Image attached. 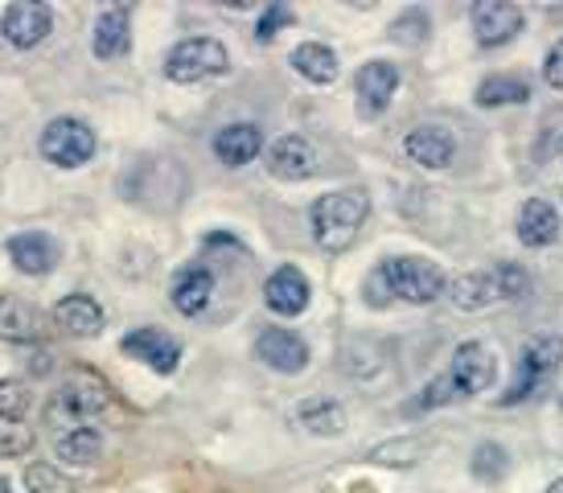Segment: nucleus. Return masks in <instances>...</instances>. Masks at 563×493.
<instances>
[{"label": "nucleus", "instance_id": "obj_1", "mask_svg": "<svg viewBox=\"0 0 563 493\" xmlns=\"http://www.w3.org/2000/svg\"><path fill=\"white\" fill-rule=\"evenodd\" d=\"M527 288H531V276L518 263H494L485 272H470V276L453 280L449 300L461 313H482V308L506 305V300H522Z\"/></svg>", "mask_w": 563, "mask_h": 493}, {"label": "nucleus", "instance_id": "obj_2", "mask_svg": "<svg viewBox=\"0 0 563 493\" xmlns=\"http://www.w3.org/2000/svg\"><path fill=\"white\" fill-rule=\"evenodd\" d=\"M378 288L387 293V300L399 296L407 305H432L449 284L437 263L420 260V255H395L378 267L375 280H366V293H378Z\"/></svg>", "mask_w": 563, "mask_h": 493}, {"label": "nucleus", "instance_id": "obj_3", "mask_svg": "<svg viewBox=\"0 0 563 493\" xmlns=\"http://www.w3.org/2000/svg\"><path fill=\"white\" fill-rule=\"evenodd\" d=\"M371 215V198L366 189H338L313 201V234L325 251H345L354 243L358 227Z\"/></svg>", "mask_w": 563, "mask_h": 493}, {"label": "nucleus", "instance_id": "obj_4", "mask_svg": "<svg viewBox=\"0 0 563 493\" xmlns=\"http://www.w3.org/2000/svg\"><path fill=\"white\" fill-rule=\"evenodd\" d=\"M111 403V391L108 383L91 374V370H75L70 379H66L58 391H54V399L46 407V419L54 428H87V419L103 416Z\"/></svg>", "mask_w": 563, "mask_h": 493}, {"label": "nucleus", "instance_id": "obj_5", "mask_svg": "<svg viewBox=\"0 0 563 493\" xmlns=\"http://www.w3.org/2000/svg\"><path fill=\"white\" fill-rule=\"evenodd\" d=\"M560 366H563V338H551V333L534 338L531 346L522 350V358H518V374H515V383L506 386L501 407H515V403L534 399V395L560 374Z\"/></svg>", "mask_w": 563, "mask_h": 493}, {"label": "nucleus", "instance_id": "obj_6", "mask_svg": "<svg viewBox=\"0 0 563 493\" xmlns=\"http://www.w3.org/2000/svg\"><path fill=\"white\" fill-rule=\"evenodd\" d=\"M227 50L222 42L214 37H186V42H177L169 50V58H165V75L173 83H202V78H214V75H227Z\"/></svg>", "mask_w": 563, "mask_h": 493}, {"label": "nucleus", "instance_id": "obj_7", "mask_svg": "<svg viewBox=\"0 0 563 493\" xmlns=\"http://www.w3.org/2000/svg\"><path fill=\"white\" fill-rule=\"evenodd\" d=\"M42 156L54 161V165H63V169H75V165H87L95 156V132L91 123L82 120H54L42 132Z\"/></svg>", "mask_w": 563, "mask_h": 493}, {"label": "nucleus", "instance_id": "obj_8", "mask_svg": "<svg viewBox=\"0 0 563 493\" xmlns=\"http://www.w3.org/2000/svg\"><path fill=\"white\" fill-rule=\"evenodd\" d=\"M49 30H54V13H49V4H42V0H16V4H9L0 13V33L16 50H30L37 42H46Z\"/></svg>", "mask_w": 563, "mask_h": 493}, {"label": "nucleus", "instance_id": "obj_9", "mask_svg": "<svg viewBox=\"0 0 563 493\" xmlns=\"http://www.w3.org/2000/svg\"><path fill=\"white\" fill-rule=\"evenodd\" d=\"M522 25H527V17L510 0H482V4H473V33H477V42L485 50L515 42Z\"/></svg>", "mask_w": 563, "mask_h": 493}, {"label": "nucleus", "instance_id": "obj_10", "mask_svg": "<svg viewBox=\"0 0 563 493\" xmlns=\"http://www.w3.org/2000/svg\"><path fill=\"white\" fill-rule=\"evenodd\" d=\"M395 91H399V66L395 62L375 58L358 70V111L366 120H375L391 108Z\"/></svg>", "mask_w": 563, "mask_h": 493}, {"label": "nucleus", "instance_id": "obj_11", "mask_svg": "<svg viewBox=\"0 0 563 493\" xmlns=\"http://www.w3.org/2000/svg\"><path fill=\"white\" fill-rule=\"evenodd\" d=\"M494 354L485 350L482 341H465V346H456L453 354V366H449V383L456 386V395H482L485 386L494 383Z\"/></svg>", "mask_w": 563, "mask_h": 493}, {"label": "nucleus", "instance_id": "obj_12", "mask_svg": "<svg viewBox=\"0 0 563 493\" xmlns=\"http://www.w3.org/2000/svg\"><path fill=\"white\" fill-rule=\"evenodd\" d=\"M255 354H260L264 366L280 370V374H300L309 366V346L292 329H264L260 341H255Z\"/></svg>", "mask_w": 563, "mask_h": 493}, {"label": "nucleus", "instance_id": "obj_13", "mask_svg": "<svg viewBox=\"0 0 563 493\" xmlns=\"http://www.w3.org/2000/svg\"><path fill=\"white\" fill-rule=\"evenodd\" d=\"M124 354L144 362V366H153L157 374H173L177 362H181V346L169 338V333H161V329H132L124 341Z\"/></svg>", "mask_w": 563, "mask_h": 493}, {"label": "nucleus", "instance_id": "obj_14", "mask_svg": "<svg viewBox=\"0 0 563 493\" xmlns=\"http://www.w3.org/2000/svg\"><path fill=\"white\" fill-rule=\"evenodd\" d=\"M309 296H313V288H309V280H305L300 267H276L264 284L267 308L280 313V317H297V313H305V308H309Z\"/></svg>", "mask_w": 563, "mask_h": 493}, {"label": "nucleus", "instance_id": "obj_15", "mask_svg": "<svg viewBox=\"0 0 563 493\" xmlns=\"http://www.w3.org/2000/svg\"><path fill=\"white\" fill-rule=\"evenodd\" d=\"M313 144L305 136H280L267 149V173L280 182H305L313 177Z\"/></svg>", "mask_w": 563, "mask_h": 493}, {"label": "nucleus", "instance_id": "obj_16", "mask_svg": "<svg viewBox=\"0 0 563 493\" xmlns=\"http://www.w3.org/2000/svg\"><path fill=\"white\" fill-rule=\"evenodd\" d=\"M9 260H13L16 272H25V276H46V272H54V263H58V243L42 231L13 234V239H9Z\"/></svg>", "mask_w": 563, "mask_h": 493}, {"label": "nucleus", "instance_id": "obj_17", "mask_svg": "<svg viewBox=\"0 0 563 493\" xmlns=\"http://www.w3.org/2000/svg\"><path fill=\"white\" fill-rule=\"evenodd\" d=\"M54 325H58L63 333H75V338H95V333L103 329V308H99L95 296L70 293L54 305Z\"/></svg>", "mask_w": 563, "mask_h": 493}, {"label": "nucleus", "instance_id": "obj_18", "mask_svg": "<svg viewBox=\"0 0 563 493\" xmlns=\"http://www.w3.org/2000/svg\"><path fill=\"white\" fill-rule=\"evenodd\" d=\"M404 149L416 165H423V169H444V165H453V153H456L453 136H449L444 128H432V123L411 128L404 140Z\"/></svg>", "mask_w": 563, "mask_h": 493}, {"label": "nucleus", "instance_id": "obj_19", "mask_svg": "<svg viewBox=\"0 0 563 493\" xmlns=\"http://www.w3.org/2000/svg\"><path fill=\"white\" fill-rule=\"evenodd\" d=\"M214 153H219L222 165H247L255 156L264 153V132L255 123H231L214 136Z\"/></svg>", "mask_w": 563, "mask_h": 493}, {"label": "nucleus", "instance_id": "obj_20", "mask_svg": "<svg viewBox=\"0 0 563 493\" xmlns=\"http://www.w3.org/2000/svg\"><path fill=\"white\" fill-rule=\"evenodd\" d=\"M518 239L527 246H551L560 239V210L543 198H531L518 215Z\"/></svg>", "mask_w": 563, "mask_h": 493}, {"label": "nucleus", "instance_id": "obj_21", "mask_svg": "<svg viewBox=\"0 0 563 493\" xmlns=\"http://www.w3.org/2000/svg\"><path fill=\"white\" fill-rule=\"evenodd\" d=\"M46 333V317L16 296H0V338L4 341H37Z\"/></svg>", "mask_w": 563, "mask_h": 493}, {"label": "nucleus", "instance_id": "obj_22", "mask_svg": "<svg viewBox=\"0 0 563 493\" xmlns=\"http://www.w3.org/2000/svg\"><path fill=\"white\" fill-rule=\"evenodd\" d=\"M292 70H297L300 78L317 83V87H329V83H338V75H342L338 54L329 46H317V42H305V46L292 50Z\"/></svg>", "mask_w": 563, "mask_h": 493}, {"label": "nucleus", "instance_id": "obj_23", "mask_svg": "<svg viewBox=\"0 0 563 493\" xmlns=\"http://www.w3.org/2000/svg\"><path fill=\"white\" fill-rule=\"evenodd\" d=\"M210 293H214V276L206 267H186L173 280V305L181 308L186 317H198L210 305Z\"/></svg>", "mask_w": 563, "mask_h": 493}, {"label": "nucleus", "instance_id": "obj_24", "mask_svg": "<svg viewBox=\"0 0 563 493\" xmlns=\"http://www.w3.org/2000/svg\"><path fill=\"white\" fill-rule=\"evenodd\" d=\"M128 50V9L115 4V9H103L99 21H95V58H120Z\"/></svg>", "mask_w": 563, "mask_h": 493}, {"label": "nucleus", "instance_id": "obj_25", "mask_svg": "<svg viewBox=\"0 0 563 493\" xmlns=\"http://www.w3.org/2000/svg\"><path fill=\"white\" fill-rule=\"evenodd\" d=\"M531 99V83L515 75H494L477 87V103L482 108H506V103H527Z\"/></svg>", "mask_w": 563, "mask_h": 493}, {"label": "nucleus", "instance_id": "obj_26", "mask_svg": "<svg viewBox=\"0 0 563 493\" xmlns=\"http://www.w3.org/2000/svg\"><path fill=\"white\" fill-rule=\"evenodd\" d=\"M99 452H103V436L95 428H75L66 431V436H58V457L66 464H95Z\"/></svg>", "mask_w": 563, "mask_h": 493}, {"label": "nucleus", "instance_id": "obj_27", "mask_svg": "<svg viewBox=\"0 0 563 493\" xmlns=\"http://www.w3.org/2000/svg\"><path fill=\"white\" fill-rule=\"evenodd\" d=\"M300 424L317 436H342L345 431V412L333 399H309L300 407Z\"/></svg>", "mask_w": 563, "mask_h": 493}, {"label": "nucleus", "instance_id": "obj_28", "mask_svg": "<svg viewBox=\"0 0 563 493\" xmlns=\"http://www.w3.org/2000/svg\"><path fill=\"white\" fill-rule=\"evenodd\" d=\"M33 407V395L30 386L21 383V379H9V383H0V419H16L21 424V416Z\"/></svg>", "mask_w": 563, "mask_h": 493}, {"label": "nucleus", "instance_id": "obj_29", "mask_svg": "<svg viewBox=\"0 0 563 493\" xmlns=\"http://www.w3.org/2000/svg\"><path fill=\"white\" fill-rule=\"evenodd\" d=\"M510 457H506V448L501 445H482L473 452V478L477 481H498L506 469H510Z\"/></svg>", "mask_w": 563, "mask_h": 493}, {"label": "nucleus", "instance_id": "obj_30", "mask_svg": "<svg viewBox=\"0 0 563 493\" xmlns=\"http://www.w3.org/2000/svg\"><path fill=\"white\" fill-rule=\"evenodd\" d=\"M33 448V431L25 424H16V419H0V457H25Z\"/></svg>", "mask_w": 563, "mask_h": 493}, {"label": "nucleus", "instance_id": "obj_31", "mask_svg": "<svg viewBox=\"0 0 563 493\" xmlns=\"http://www.w3.org/2000/svg\"><path fill=\"white\" fill-rule=\"evenodd\" d=\"M423 445L420 440H391V445H378L375 452H371V461L378 464H416L420 461Z\"/></svg>", "mask_w": 563, "mask_h": 493}, {"label": "nucleus", "instance_id": "obj_32", "mask_svg": "<svg viewBox=\"0 0 563 493\" xmlns=\"http://www.w3.org/2000/svg\"><path fill=\"white\" fill-rule=\"evenodd\" d=\"M25 485H30V493H70V481L58 469H49V464H30Z\"/></svg>", "mask_w": 563, "mask_h": 493}, {"label": "nucleus", "instance_id": "obj_33", "mask_svg": "<svg viewBox=\"0 0 563 493\" xmlns=\"http://www.w3.org/2000/svg\"><path fill=\"white\" fill-rule=\"evenodd\" d=\"M453 399H461V395H456V386L449 383V374H444V379L423 386V395L411 403V412H432V407H444V403H453Z\"/></svg>", "mask_w": 563, "mask_h": 493}, {"label": "nucleus", "instance_id": "obj_34", "mask_svg": "<svg viewBox=\"0 0 563 493\" xmlns=\"http://www.w3.org/2000/svg\"><path fill=\"white\" fill-rule=\"evenodd\" d=\"M391 33L399 37V42H423V37H428V13L411 9V13H404L399 21H395Z\"/></svg>", "mask_w": 563, "mask_h": 493}, {"label": "nucleus", "instance_id": "obj_35", "mask_svg": "<svg viewBox=\"0 0 563 493\" xmlns=\"http://www.w3.org/2000/svg\"><path fill=\"white\" fill-rule=\"evenodd\" d=\"M288 21H292V9H288V4H272V9L260 17V30H255V37H260V42H272V37L288 25Z\"/></svg>", "mask_w": 563, "mask_h": 493}, {"label": "nucleus", "instance_id": "obj_36", "mask_svg": "<svg viewBox=\"0 0 563 493\" xmlns=\"http://www.w3.org/2000/svg\"><path fill=\"white\" fill-rule=\"evenodd\" d=\"M543 78H548L555 91H563V37L548 50V58H543Z\"/></svg>", "mask_w": 563, "mask_h": 493}, {"label": "nucleus", "instance_id": "obj_37", "mask_svg": "<svg viewBox=\"0 0 563 493\" xmlns=\"http://www.w3.org/2000/svg\"><path fill=\"white\" fill-rule=\"evenodd\" d=\"M30 370H33V374H49V354H37V358H33Z\"/></svg>", "mask_w": 563, "mask_h": 493}, {"label": "nucleus", "instance_id": "obj_38", "mask_svg": "<svg viewBox=\"0 0 563 493\" xmlns=\"http://www.w3.org/2000/svg\"><path fill=\"white\" fill-rule=\"evenodd\" d=\"M0 493H13V481H9V478H0Z\"/></svg>", "mask_w": 563, "mask_h": 493}, {"label": "nucleus", "instance_id": "obj_39", "mask_svg": "<svg viewBox=\"0 0 563 493\" xmlns=\"http://www.w3.org/2000/svg\"><path fill=\"white\" fill-rule=\"evenodd\" d=\"M548 493H563V478H560V481H551V485H548Z\"/></svg>", "mask_w": 563, "mask_h": 493}]
</instances>
